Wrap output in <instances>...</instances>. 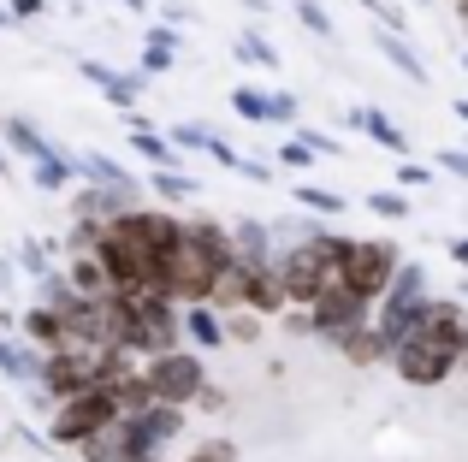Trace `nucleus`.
<instances>
[{
    "label": "nucleus",
    "instance_id": "1",
    "mask_svg": "<svg viewBox=\"0 0 468 462\" xmlns=\"http://www.w3.org/2000/svg\"><path fill=\"white\" fill-rule=\"evenodd\" d=\"M468 356V302L463 297H433L410 338L391 350V373L410 392H439L451 373H463Z\"/></svg>",
    "mask_w": 468,
    "mask_h": 462
},
{
    "label": "nucleus",
    "instance_id": "2",
    "mask_svg": "<svg viewBox=\"0 0 468 462\" xmlns=\"http://www.w3.org/2000/svg\"><path fill=\"white\" fill-rule=\"evenodd\" d=\"M119 397L113 385H95V392H78L48 415V445H66V451H83L90 439H101L107 427H119Z\"/></svg>",
    "mask_w": 468,
    "mask_h": 462
},
{
    "label": "nucleus",
    "instance_id": "3",
    "mask_svg": "<svg viewBox=\"0 0 468 462\" xmlns=\"http://www.w3.org/2000/svg\"><path fill=\"white\" fill-rule=\"evenodd\" d=\"M403 243L398 237H356L350 243V255L338 261V278L356 290V297H367L379 309V297H386L391 285H398V273H403Z\"/></svg>",
    "mask_w": 468,
    "mask_h": 462
},
{
    "label": "nucleus",
    "instance_id": "4",
    "mask_svg": "<svg viewBox=\"0 0 468 462\" xmlns=\"http://www.w3.org/2000/svg\"><path fill=\"white\" fill-rule=\"evenodd\" d=\"M427 302H433V285H427V267L421 261H403V273H398V285L379 297V309H374V326H379V338H386L391 350L403 344V338L421 326V314H427Z\"/></svg>",
    "mask_w": 468,
    "mask_h": 462
},
{
    "label": "nucleus",
    "instance_id": "5",
    "mask_svg": "<svg viewBox=\"0 0 468 462\" xmlns=\"http://www.w3.org/2000/svg\"><path fill=\"white\" fill-rule=\"evenodd\" d=\"M143 373H149V385H154V397L160 404H172V409H196V397H202V385L214 380L207 373V356L202 350H166V356H154V362H143Z\"/></svg>",
    "mask_w": 468,
    "mask_h": 462
},
{
    "label": "nucleus",
    "instance_id": "6",
    "mask_svg": "<svg viewBox=\"0 0 468 462\" xmlns=\"http://www.w3.org/2000/svg\"><path fill=\"white\" fill-rule=\"evenodd\" d=\"M119 237H131L137 249H149L160 255V261H172V255L184 249V214H172V208H160V202L149 196L143 208H131V214H119L113 220Z\"/></svg>",
    "mask_w": 468,
    "mask_h": 462
},
{
    "label": "nucleus",
    "instance_id": "7",
    "mask_svg": "<svg viewBox=\"0 0 468 462\" xmlns=\"http://www.w3.org/2000/svg\"><path fill=\"white\" fill-rule=\"evenodd\" d=\"M309 320H314V344H338L344 332H356V326H374V302L367 297H356L344 278H332L326 290H320V302L309 309Z\"/></svg>",
    "mask_w": 468,
    "mask_h": 462
},
{
    "label": "nucleus",
    "instance_id": "8",
    "mask_svg": "<svg viewBox=\"0 0 468 462\" xmlns=\"http://www.w3.org/2000/svg\"><path fill=\"white\" fill-rule=\"evenodd\" d=\"M125 421H131V433H137V451L143 457H166L172 445L190 433V409H172V404H154V409L125 415Z\"/></svg>",
    "mask_w": 468,
    "mask_h": 462
},
{
    "label": "nucleus",
    "instance_id": "9",
    "mask_svg": "<svg viewBox=\"0 0 468 462\" xmlns=\"http://www.w3.org/2000/svg\"><path fill=\"white\" fill-rule=\"evenodd\" d=\"M78 78L95 83V89L107 95V107H119V113L143 107V89H149V78H143V71H113V66H101V59H78Z\"/></svg>",
    "mask_w": 468,
    "mask_h": 462
},
{
    "label": "nucleus",
    "instance_id": "10",
    "mask_svg": "<svg viewBox=\"0 0 468 462\" xmlns=\"http://www.w3.org/2000/svg\"><path fill=\"white\" fill-rule=\"evenodd\" d=\"M71 173H78V184H107V190H131V196H149V184H143L131 166H119L113 154H101V149H78V154H71Z\"/></svg>",
    "mask_w": 468,
    "mask_h": 462
},
{
    "label": "nucleus",
    "instance_id": "11",
    "mask_svg": "<svg viewBox=\"0 0 468 462\" xmlns=\"http://www.w3.org/2000/svg\"><path fill=\"white\" fill-rule=\"evenodd\" d=\"M231 249H238V261H243V267H273V261H279L273 220H255V214H238V220H231Z\"/></svg>",
    "mask_w": 468,
    "mask_h": 462
},
{
    "label": "nucleus",
    "instance_id": "12",
    "mask_svg": "<svg viewBox=\"0 0 468 462\" xmlns=\"http://www.w3.org/2000/svg\"><path fill=\"white\" fill-rule=\"evenodd\" d=\"M344 125H350V131H362V137H374L379 149H386V154H398V161L410 154V131H403L398 119L386 113V107H344Z\"/></svg>",
    "mask_w": 468,
    "mask_h": 462
},
{
    "label": "nucleus",
    "instance_id": "13",
    "mask_svg": "<svg viewBox=\"0 0 468 462\" xmlns=\"http://www.w3.org/2000/svg\"><path fill=\"white\" fill-rule=\"evenodd\" d=\"M0 373H6L12 385H24V392H36L48 373V356L36 344H24V338H6L0 332Z\"/></svg>",
    "mask_w": 468,
    "mask_h": 462
},
{
    "label": "nucleus",
    "instance_id": "14",
    "mask_svg": "<svg viewBox=\"0 0 468 462\" xmlns=\"http://www.w3.org/2000/svg\"><path fill=\"white\" fill-rule=\"evenodd\" d=\"M0 142H6V149L18 154L24 166H42V161H54V154H59L54 142H48L42 131L30 125V119H18V113H6V119H0Z\"/></svg>",
    "mask_w": 468,
    "mask_h": 462
},
{
    "label": "nucleus",
    "instance_id": "15",
    "mask_svg": "<svg viewBox=\"0 0 468 462\" xmlns=\"http://www.w3.org/2000/svg\"><path fill=\"white\" fill-rule=\"evenodd\" d=\"M18 338L36 344L42 356H59V350H66V320H59L54 309H42V302H30V309L18 314Z\"/></svg>",
    "mask_w": 468,
    "mask_h": 462
},
{
    "label": "nucleus",
    "instance_id": "16",
    "mask_svg": "<svg viewBox=\"0 0 468 462\" xmlns=\"http://www.w3.org/2000/svg\"><path fill=\"white\" fill-rule=\"evenodd\" d=\"M255 273H261V267L231 261L226 273L214 278V297H207V309H214V314H243V309H250V290H255Z\"/></svg>",
    "mask_w": 468,
    "mask_h": 462
},
{
    "label": "nucleus",
    "instance_id": "17",
    "mask_svg": "<svg viewBox=\"0 0 468 462\" xmlns=\"http://www.w3.org/2000/svg\"><path fill=\"white\" fill-rule=\"evenodd\" d=\"M131 149L143 154V166H149V173H184V161H190V154H184L166 131H154V125H137V131H131Z\"/></svg>",
    "mask_w": 468,
    "mask_h": 462
},
{
    "label": "nucleus",
    "instance_id": "18",
    "mask_svg": "<svg viewBox=\"0 0 468 462\" xmlns=\"http://www.w3.org/2000/svg\"><path fill=\"white\" fill-rule=\"evenodd\" d=\"M332 350H338L350 368H391V344L379 338V326H356V332H344Z\"/></svg>",
    "mask_w": 468,
    "mask_h": 462
},
{
    "label": "nucleus",
    "instance_id": "19",
    "mask_svg": "<svg viewBox=\"0 0 468 462\" xmlns=\"http://www.w3.org/2000/svg\"><path fill=\"white\" fill-rule=\"evenodd\" d=\"M184 344L190 350H226L231 338H226V314H214L207 302H196V309H184Z\"/></svg>",
    "mask_w": 468,
    "mask_h": 462
},
{
    "label": "nucleus",
    "instance_id": "20",
    "mask_svg": "<svg viewBox=\"0 0 468 462\" xmlns=\"http://www.w3.org/2000/svg\"><path fill=\"white\" fill-rule=\"evenodd\" d=\"M374 47H379V59H391V66H398V71H403V78H410V83H421V89H427V83H433V71H427V59L415 54V42H410V36L374 30Z\"/></svg>",
    "mask_w": 468,
    "mask_h": 462
},
{
    "label": "nucleus",
    "instance_id": "21",
    "mask_svg": "<svg viewBox=\"0 0 468 462\" xmlns=\"http://www.w3.org/2000/svg\"><path fill=\"white\" fill-rule=\"evenodd\" d=\"M137 433H131V421H119V427H107L101 439H90L78 451V462H137Z\"/></svg>",
    "mask_w": 468,
    "mask_h": 462
},
{
    "label": "nucleus",
    "instance_id": "22",
    "mask_svg": "<svg viewBox=\"0 0 468 462\" xmlns=\"http://www.w3.org/2000/svg\"><path fill=\"white\" fill-rule=\"evenodd\" d=\"M285 196L291 202H303V214H314V220H338L350 202L338 196V190H326V184H314V178H291L285 184Z\"/></svg>",
    "mask_w": 468,
    "mask_h": 462
},
{
    "label": "nucleus",
    "instance_id": "23",
    "mask_svg": "<svg viewBox=\"0 0 468 462\" xmlns=\"http://www.w3.org/2000/svg\"><path fill=\"white\" fill-rule=\"evenodd\" d=\"M107 385H113V397H119V415H143V409L160 404L154 385H149V373H143V362L131 373H119V380H107Z\"/></svg>",
    "mask_w": 468,
    "mask_h": 462
},
{
    "label": "nucleus",
    "instance_id": "24",
    "mask_svg": "<svg viewBox=\"0 0 468 462\" xmlns=\"http://www.w3.org/2000/svg\"><path fill=\"white\" fill-rule=\"evenodd\" d=\"M231 54H238L243 66H255V71H279V66H285V54H279V47L267 42V30H255V24L231 36Z\"/></svg>",
    "mask_w": 468,
    "mask_h": 462
},
{
    "label": "nucleus",
    "instance_id": "25",
    "mask_svg": "<svg viewBox=\"0 0 468 462\" xmlns=\"http://www.w3.org/2000/svg\"><path fill=\"white\" fill-rule=\"evenodd\" d=\"M285 309H291V297H285V285H279V273L261 267V273H255V290H250V314H261V320H285Z\"/></svg>",
    "mask_w": 468,
    "mask_h": 462
},
{
    "label": "nucleus",
    "instance_id": "26",
    "mask_svg": "<svg viewBox=\"0 0 468 462\" xmlns=\"http://www.w3.org/2000/svg\"><path fill=\"white\" fill-rule=\"evenodd\" d=\"M59 255H66V249H59V243L24 237V243H18V255H12V261H18V273H30L36 285H42V278H48V273H54V267H59Z\"/></svg>",
    "mask_w": 468,
    "mask_h": 462
},
{
    "label": "nucleus",
    "instance_id": "27",
    "mask_svg": "<svg viewBox=\"0 0 468 462\" xmlns=\"http://www.w3.org/2000/svg\"><path fill=\"white\" fill-rule=\"evenodd\" d=\"M231 113H238L243 125H273V89L238 83V89H231Z\"/></svg>",
    "mask_w": 468,
    "mask_h": 462
},
{
    "label": "nucleus",
    "instance_id": "28",
    "mask_svg": "<svg viewBox=\"0 0 468 462\" xmlns=\"http://www.w3.org/2000/svg\"><path fill=\"white\" fill-rule=\"evenodd\" d=\"M362 208L374 214V220H410V214H415V202H410V190H398V184H374Z\"/></svg>",
    "mask_w": 468,
    "mask_h": 462
},
{
    "label": "nucleus",
    "instance_id": "29",
    "mask_svg": "<svg viewBox=\"0 0 468 462\" xmlns=\"http://www.w3.org/2000/svg\"><path fill=\"white\" fill-rule=\"evenodd\" d=\"M71 285H78V297H113V278H107V267L95 261V255H83V261H66Z\"/></svg>",
    "mask_w": 468,
    "mask_h": 462
},
{
    "label": "nucleus",
    "instance_id": "30",
    "mask_svg": "<svg viewBox=\"0 0 468 462\" xmlns=\"http://www.w3.org/2000/svg\"><path fill=\"white\" fill-rule=\"evenodd\" d=\"M143 184H149L154 202H196V196H202V184H196L190 173H149Z\"/></svg>",
    "mask_w": 468,
    "mask_h": 462
},
{
    "label": "nucleus",
    "instance_id": "31",
    "mask_svg": "<svg viewBox=\"0 0 468 462\" xmlns=\"http://www.w3.org/2000/svg\"><path fill=\"white\" fill-rule=\"evenodd\" d=\"M273 166H279V173H291V178H309L314 166H320V154H314L303 137H285V142L273 149Z\"/></svg>",
    "mask_w": 468,
    "mask_h": 462
},
{
    "label": "nucleus",
    "instance_id": "32",
    "mask_svg": "<svg viewBox=\"0 0 468 462\" xmlns=\"http://www.w3.org/2000/svg\"><path fill=\"white\" fill-rule=\"evenodd\" d=\"M101 243H107V226H90V220H71L66 226V261H83V255H101Z\"/></svg>",
    "mask_w": 468,
    "mask_h": 462
},
{
    "label": "nucleus",
    "instance_id": "33",
    "mask_svg": "<svg viewBox=\"0 0 468 462\" xmlns=\"http://www.w3.org/2000/svg\"><path fill=\"white\" fill-rule=\"evenodd\" d=\"M291 12H297V24L320 42H338V24H332V12L320 6V0H291Z\"/></svg>",
    "mask_w": 468,
    "mask_h": 462
},
{
    "label": "nucleus",
    "instance_id": "34",
    "mask_svg": "<svg viewBox=\"0 0 468 462\" xmlns=\"http://www.w3.org/2000/svg\"><path fill=\"white\" fill-rule=\"evenodd\" d=\"M362 12H374V30H391V36H410V12L403 0H356Z\"/></svg>",
    "mask_w": 468,
    "mask_h": 462
},
{
    "label": "nucleus",
    "instance_id": "35",
    "mask_svg": "<svg viewBox=\"0 0 468 462\" xmlns=\"http://www.w3.org/2000/svg\"><path fill=\"white\" fill-rule=\"evenodd\" d=\"M178 462H238V439H226V433H214V439H190V451Z\"/></svg>",
    "mask_w": 468,
    "mask_h": 462
},
{
    "label": "nucleus",
    "instance_id": "36",
    "mask_svg": "<svg viewBox=\"0 0 468 462\" xmlns=\"http://www.w3.org/2000/svg\"><path fill=\"white\" fill-rule=\"evenodd\" d=\"M166 137H172V142H178V149H184V154H214V142H219V137H214V131H207V125H196V119H190V125H172V131H166Z\"/></svg>",
    "mask_w": 468,
    "mask_h": 462
},
{
    "label": "nucleus",
    "instance_id": "37",
    "mask_svg": "<svg viewBox=\"0 0 468 462\" xmlns=\"http://www.w3.org/2000/svg\"><path fill=\"white\" fill-rule=\"evenodd\" d=\"M439 166L433 161H398V190H433Z\"/></svg>",
    "mask_w": 468,
    "mask_h": 462
},
{
    "label": "nucleus",
    "instance_id": "38",
    "mask_svg": "<svg viewBox=\"0 0 468 462\" xmlns=\"http://www.w3.org/2000/svg\"><path fill=\"white\" fill-rule=\"evenodd\" d=\"M261 332H267L261 314H250V309H243V314H226V338H231V344H261Z\"/></svg>",
    "mask_w": 468,
    "mask_h": 462
},
{
    "label": "nucleus",
    "instance_id": "39",
    "mask_svg": "<svg viewBox=\"0 0 468 462\" xmlns=\"http://www.w3.org/2000/svg\"><path fill=\"white\" fill-rule=\"evenodd\" d=\"M291 137H303L309 149L320 154V161H344V137H332V131H314V125H297Z\"/></svg>",
    "mask_w": 468,
    "mask_h": 462
},
{
    "label": "nucleus",
    "instance_id": "40",
    "mask_svg": "<svg viewBox=\"0 0 468 462\" xmlns=\"http://www.w3.org/2000/svg\"><path fill=\"white\" fill-rule=\"evenodd\" d=\"M273 125L285 131V137L303 125V101H297V89H273Z\"/></svg>",
    "mask_w": 468,
    "mask_h": 462
},
{
    "label": "nucleus",
    "instance_id": "41",
    "mask_svg": "<svg viewBox=\"0 0 468 462\" xmlns=\"http://www.w3.org/2000/svg\"><path fill=\"white\" fill-rule=\"evenodd\" d=\"M226 409H231V392H226V385H219V380H207V385H202V397H196V409H190V415H226Z\"/></svg>",
    "mask_w": 468,
    "mask_h": 462
},
{
    "label": "nucleus",
    "instance_id": "42",
    "mask_svg": "<svg viewBox=\"0 0 468 462\" xmlns=\"http://www.w3.org/2000/svg\"><path fill=\"white\" fill-rule=\"evenodd\" d=\"M433 166L445 178H457V184H468V149H433Z\"/></svg>",
    "mask_w": 468,
    "mask_h": 462
},
{
    "label": "nucleus",
    "instance_id": "43",
    "mask_svg": "<svg viewBox=\"0 0 468 462\" xmlns=\"http://www.w3.org/2000/svg\"><path fill=\"white\" fill-rule=\"evenodd\" d=\"M285 332H291V338H314V320H309V309H285Z\"/></svg>",
    "mask_w": 468,
    "mask_h": 462
},
{
    "label": "nucleus",
    "instance_id": "44",
    "mask_svg": "<svg viewBox=\"0 0 468 462\" xmlns=\"http://www.w3.org/2000/svg\"><path fill=\"white\" fill-rule=\"evenodd\" d=\"M6 12L18 24H30V18H42V12H48V0H6Z\"/></svg>",
    "mask_w": 468,
    "mask_h": 462
},
{
    "label": "nucleus",
    "instance_id": "45",
    "mask_svg": "<svg viewBox=\"0 0 468 462\" xmlns=\"http://www.w3.org/2000/svg\"><path fill=\"white\" fill-rule=\"evenodd\" d=\"M445 255H451V261H457L463 273H468V231H463V237H451V243H445Z\"/></svg>",
    "mask_w": 468,
    "mask_h": 462
},
{
    "label": "nucleus",
    "instance_id": "46",
    "mask_svg": "<svg viewBox=\"0 0 468 462\" xmlns=\"http://www.w3.org/2000/svg\"><path fill=\"white\" fill-rule=\"evenodd\" d=\"M12 278H18V261H12V255H0V297L12 290Z\"/></svg>",
    "mask_w": 468,
    "mask_h": 462
},
{
    "label": "nucleus",
    "instance_id": "47",
    "mask_svg": "<svg viewBox=\"0 0 468 462\" xmlns=\"http://www.w3.org/2000/svg\"><path fill=\"white\" fill-rule=\"evenodd\" d=\"M160 12H166V24H172V30H178V24L190 18V12H184V0H166V6H160Z\"/></svg>",
    "mask_w": 468,
    "mask_h": 462
},
{
    "label": "nucleus",
    "instance_id": "48",
    "mask_svg": "<svg viewBox=\"0 0 468 462\" xmlns=\"http://www.w3.org/2000/svg\"><path fill=\"white\" fill-rule=\"evenodd\" d=\"M0 178H18V161H12V149L0 142Z\"/></svg>",
    "mask_w": 468,
    "mask_h": 462
},
{
    "label": "nucleus",
    "instance_id": "49",
    "mask_svg": "<svg viewBox=\"0 0 468 462\" xmlns=\"http://www.w3.org/2000/svg\"><path fill=\"white\" fill-rule=\"evenodd\" d=\"M451 113H457V119H463V125H468V95H463V101H451Z\"/></svg>",
    "mask_w": 468,
    "mask_h": 462
},
{
    "label": "nucleus",
    "instance_id": "50",
    "mask_svg": "<svg viewBox=\"0 0 468 462\" xmlns=\"http://www.w3.org/2000/svg\"><path fill=\"white\" fill-rule=\"evenodd\" d=\"M119 6H125V12H149V0H119Z\"/></svg>",
    "mask_w": 468,
    "mask_h": 462
},
{
    "label": "nucleus",
    "instance_id": "51",
    "mask_svg": "<svg viewBox=\"0 0 468 462\" xmlns=\"http://www.w3.org/2000/svg\"><path fill=\"white\" fill-rule=\"evenodd\" d=\"M6 24H18V18H12V12H6V0H0V30H6Z\"/></svg>",
    "mask_w": 468,
    "mask_h": 462
},
{
    "label": "nucleus",
    "instance_id": "52",
    "mask_svg": "<svg viewBox=\"0 0 468 462\" xmlns=\"http://www.w3.org/2000/svg\"><path fill=\"white\" fill-rule=\"evenodd\" d=\"M457 18H463V24H468V0H457Z\"/></svg>",
    "mask_w": 468,
    "mask_h": 462
},
{
    "label": "nucleus",
    "instance_id": "53",
    "mask_svg": "<svg viewBox=\"0 0 468 462\" xmlns=\"http://www.w3.org/2000/svg\"><path fill=\"white\" fill-rule=\"evenodd\" d=\"M457 297H463V302H468V273H463V290H457Z\"/></svg>",
    "mask_w": 468,
    "mask_h": 462
},
{
    "label": "nucleus",
    "instance_id": "54",
    "mask_svg": "<svg viewBox=\"0 0 468 462\" xmlns=\"http://www.w3.org/2000/svg\"><path fill=\"white\" fill-rule=\"evenodd\" d=\"M137 462H166V457H137Z\"/></svg>",
    "mask_w": 468,
    "mask_h": 462
},
{
    "label": "nucleus",
    "instance_id": "55",
    "mask_svg": "<svg viewBox=\"0 0 468 462\" xmlns=\"http://www.w3.org/2000/svg\"><path fill=\"white\" fill-rule=\"evenodd\" d=\"M463 78H468V54H463Z\"/></svg>",
    "mask_w": 468,
    "mask_h": 462
},
{
    "label": "nucleus",
    "instance_id": "56",
    "mask_svg": "<svg viewBox=\"0 0 468 462\" xmlns=\"http://www.w3.org/2000/svg\"><path fill=\"white\" fill-rule=\"evenodd\" d=\"M463 373H468V356H463Z\"/></svg>",
    "mask_w": 468,
    "mask_h": 462
},
{
    "label": "nucleus",
    "instance_id": "57",
    "mask_svg": "<svg viewBox=\"0 0 468 462\" xmlns=\"http://www.w3.org/2000/svg\"><path fill=\"white\" fill-rule=\"evenodd\" d=\"M415 6H427V0H415Z\"/></svg>",
    "mask_w": 468,
    "mask_h": 462
},
{
    "label": "nucleus",
    "instance_id": "58",
    "mask_svg": "<svg viewBox=\"0 0 468 462\" xmlns=\"http://www.w3.org/2000/svg\"><path fill=\"white\" fill-rule=\"evenodd\" d=\"M463 30H468V24H463Z\"/></svg>",
    "mask_w": 468,
    "mask_h": 462
}]
</instances>
